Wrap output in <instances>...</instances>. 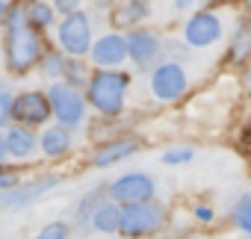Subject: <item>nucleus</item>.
I'll list each match as a JSON object with an SVG mask.
<instances>
[{
	"instance_id": "nucleus-2",
	"label": "nucleus",
	"mask_w": 251,
	"mask_h": 239,
	"mask_svg": "<svg viewBox=\"0 0 251 239\" xmlns=\"http://www.w3.org/2000/svg\"><path fill=\"white\" fill-rule=\"evenodd\" d=\"M130 77L124 71H98L89 80V103L103 115H118L127 97Z\"/></svg>"
},
{
	"instance_id": "nucleus-16",
	"label": "nucleus",
	"mask_w": 251,
	"mask_h": 239,
	"mask_svg": "<svg viewBox=\"0 0 251 239\" xmlns=\"http://www.w3.org/2000/svg\"><path fill=\"white\" fill-rule=\"evenodd\" d=\"M3 142H6V154H12V157H18V160L30 157L33 148H36V139H33V133H30L27 127H12Z\"/></svg>"
},
{
	"instance_id": "nucleus-21",
	"label": "nucleus",
	"mask_w": 251,
	"mask_h": 239,
	"mask_svg": "<svg viewBox=\"0 0 251 239\" xmlns=\"http://www.w3.org/2000/svg\"><path fill=\"white\" fill-rule=\"evenodd\" d=\"M98 204H100V192H89L83 201H80V210H77V218L80 221H86V218H92V213L98 210Z\"/></svg>"
},
{
	"instance_id": "nucleus-22",
	"label": "nucleus",
	"mask_w": 251,
	"mask_h": 239,
	"mask_svg": "<svg viewBox=\"0 0 251 239\" xmlns=\"http://www.w3.org/2000/svg\"><path fill=\"white\" fill-rule=\"evenodd\" d=\"M189 160H192V148H169L163 154V163H169V166H183Z\"/></svg>"
},
{
	"instance_id": "nucleus-12",
	"label": "nucleus",
	"mask_w": 251,
	"mask_h": 239,
	"mask_svg": "<svg viewBox=\"0 0 251 239\" xmlns=\"http://www.w3.org/2000/svg\"><path fill=\"white\" fill-rule=\"evenodd\" d=\"M95 65H121L124 59H127V42H124L121 36H100L92 48H89Z\"/></svg>"
},
{
	"instance_id": "nucleus-24",
	"label": "nucleus",
	"mask_w": 251,
	"mask_h": 239,
	"mask_svg": "<svg viewBox=\"0 0 251 239\" xmlns=\"http://www.w3.org/2000/svg\"><path fill=\"white\" fill-rule=\"evenodd\" d=\"M9 118H12V97H9V92L0 89V127H3Z\"/></svg>"
},
{
	"instance_id": "nucleus-8",
	"label": "nucleus",
	"mask_w": 251,
	"mask_h": 239,
	"mask_svg": "<svg viewBox=\"0 0 251 239\" xmlns=\"http://www.w3.org/2000/svg\"><path fill=\"white\" fill-rule=\"evenodd\" d=\"M222 36V18L216 12H198L183 24V39L189 48H210Z\"/></svg>"
},
{
	"instance_id": "nucleus-20",
	"label": "nucleus",
	"mask_w": 251,
	"mask_h": 239,
	"mask_svg": "<svg viewBox=\"0 0 251 239\" xmlns=\"http://www.w3.org/2000/svg\"><path fill=\"white\" fill-rule=\"evenodd\" d=\"M233 224L245 233H251V195H242L236 204H233Z\"/></svg>"
},
{
	"instance_id": "nucleus-6",
	"label": "nucleus",
	"mask_w": 251,
	"mask_h": 239,
	"mask_svg": "<svg viewBox=\"0 0 251 239\" xmlns=\"http://www.w3.org/2000/svg\"><path fill=\"white\" fill-rule=\"evenodd\" d=\"M151 89L160 100H175L186 92V71L180 62H163L151 74Z\"/></svg>"
},
{
	"instance_id": "nucleus-11",
	"label": "nucleus",
	"mask_w": 251,
	"mask_h": 239,
	"mask_svg": "<svg viewBox=\"0 0 251 239\" xmlns=\"http://www.w3.org/2000/svg\"><path fill=\"white\" fill-rule=\"evenodd\" d=\"M59 183V177H48V180H39V183H30V186H12V189H3L0 195V207L6 210H18L24 204H33L36 198H42L48 189H53Z\"/></svg>"
},
{
	"instance_id": "nucleus-14",
	"label": "nucleus",
	"mask_w": 251,
	"mask_h": 239,
	"mask_svg": "<svg viewBox=\"0 0 251 239\" xmlns=\"http://www.w3.org/2000/svg\"><path fill=\"white\" fill-rule=\"evenodd\" d=\"M148 12H151L148 0H124L112 15V24L115 27H130V24H139L142 18H148Z\"/></svg>"
},
{
	"instance_id": "nucleus-26",
	"label": "nucleus",
	"mask_w": 251,
	"mask_h": 239,
	"mask_svg": "<svg viewBox=\"0 0 251 239\" xmlns=\"http://www.w3.org/2000/svg\"><path fill=\"white\" fill-rule=\"evenodd\" d=\"M77 6H80V0H53V12L71 15V12H77Z\"/></svg>"
},
{
	"instance_id": "nucleus-27",
	"label": "nucleus",
	"mask_w": 251,
	"mask_h": 239,
	"mask_svg": "<svg viewBox=\"0 0 251 239\" xmlns=\"http://www.w3.org/2000/svg\"><path fill=\"white\" fill-rule=\"evenodd\" d=\"M15 183H18L15 171H3V168H0V189H12Z\"/></svg>"
},
{
	"instance_id": "nucleus-3",
	"label": "nucleus",
	"mask_w": 251,
	"mask_h": 239,
	"mask_svg": "<svg viewBox=\"0 0 251 239\" xmlns=\"http://www.w3.org/2000/svg\"><path fill=\"white\" fill-rule=\"evenodd\" d=\"M160 224H163V210L157 204H151V201H136V204H124V210L118 215V230L115 233L133 239V236L154 233Z\"/></svg>"
},
{
	"instance_id": "nucleus-4",
	"label": "nucleus",
	"mask_w": 251,
	"mask_h": 239,
	"mask_svg": "<svg viewBox=\"0 0 251 239\" xmlns=\"http://www.w3.org/2000/svg\"><path fill=\"white\" fill-rule=\"evenodd\" d=\"M48 100H50V112L59 118L62 127H80L83 124V118H86V100H83V95L74 86L53 83L50 92H48Z\"/></svg>"
},
{
	"instance_id": "nucleus-25",
	"label": "nucleus",
	"mask_w": 251,
	"mask_h": 239,
	"mask_svg": "<svg viewBox=\"0 0 251 239\" xmlns=\"http://www.w3.org/2000/svg\"><path fill=\"white\" fill-rule=\"evenodd\" d=\"M62 68H65V62L59 59V53H50V56L45 59V74H48V77H53V74H62Z\"/></svg>"
},
{
	"instance_id": "nucleus-18",
	"label": "nucleus",
	"mask_w": 251,
	"mask_h": 239,
	"mask_svg": "<svg viewBox=\"0 0 251 239\" xmlns=\"http://www.w3.org/2000/svg\"><path fill=\"white\" fill-rule=\"evenodd\" d=\"M118 215H121V210H118L115 204L100 201L98 210L92 213V227L100 230V233H115V230H118Z\"/></svg>"
},
{
	"instance_id": "nucleus-30",
	"label": "nucleus",
	"mask_w": 251,
	"mask_h": 239,
	"mask_svg": "<svg viewBox=\"0 0 251 239\" xmlns=\"http://www.w3.org/2000/svg\"><path fill=\"white\" fill-rule=\"evenodd\" d=\"M242 139H245V145L251 148V121H248V127H245V133H242Z\"/></svg>"
},
{
	"instance_id": "nucleus-31",
	"label": "nucleus",
	"mask_w": 251,
	"mask_h": 239,
	"mask_svg": "<svg viewBox=\"0 0 251 239\" xmlns=\"http://www.w3.org/2000/svg\"><path fill=\"white\" fill-rule=\"evenodd\" d=\"M6 12H9V6H6V0H0V21L6 18Z\"/></svg>"
},
{
	"instance_id": "nucleus-32",
	"label": "nucleus",
	"mask_w": 251,
	"mask_h": 239,
	"mask_svg": "<svg viewBox=\"0 0 251 239\" xmlns=\"http://www.w3.org/2000/svg\"><path fill=\"white\" fill-rule=\"evenodd\" d=\"M3 157H6V142L0 139V163H3Z\"/></svg>"
},
{
	"instance_id": "nucleus-5",
	"label": "nucleus",
	"mask_w": 251,
	"mask_h": 239,
	"mask_svg": "<svg viewBox=\"0 0 251 239\" xmlns=\"http://www.w3.org/2000/svg\"><path fill=\"white\" fill-rule=\"evenodd\" d=\"M59 45L71 56H83L92 48V27H89V18L83 12L65 15V21L59 24Z\"/></svg>"
},
{
	"instance_id": "nucleus-13",
	"label": "nucleus",
	"mask_w": 251,
	"mask_h": 239,
	"mask_svg": "<svg viewBox=\"0 0 251 239\" xmlns=\"http://www.w3.org/2000/svg\"><path fill=\"white\" fill-rule=\"evenodd\" d=\"M136 148H139L136 139H112V142H103L100 148H95L92 163L100 166V168H106V166H112L118 160H127L130 154H136Z\"/></svg>"
},
{
	"instance_id": "nucleus-28",
	"label": "nucleus",
	"mask_w": 251,
	"mask_h": 239,
	"mask_svg": "<svg viewBox=\"0 0 251 239\" xmlns=\"http://www.w3.org/2000/svg\"><path fill=\"white\" fill-rule=\"evenodd\" d=\"M195 215H198L201 221H210V218H213V213H210L207 207H198V210H195Z\"/></svg>"
},
{
	"instance_id": "nucleus-1",
	"label": "nucleus",
	"mask_w": 251,
	"mask_h": 239,
	"mask_svg": "<svg viewBox=\"0 0 251 239\" xmlns=\"http://www.w3.org/2000/svg\"><path fill=\"white\" fill-rule=\"evenodd\" d=\"M6 39H3V48H6V68L12 74H27L39 56H42V39H39V30H33L27 21H24V6L18 3L15 9L6 12Z\"/></svg>"
},
{
	"instance_id": "nucleus-15",
	"label": "nucleus",
	"mask_w": 251,
	"mask_h": 239,
	"mask_svg": "<svg viewBox=\"0 0 251 239\" xmlns=\"http://www.w3.org/2000/svg\"><path fill=\"white\" fill-rule=\"evenodd\" d=\"M71 133H68V127H48L45 133H42V151L48 154V157H62V154H68V148H71Z\"/></svg>"
},
{
	"instance_id": "nucleus-19",
	"label": "nucleus",
	"mask_w": 251,
	"mask_h": 239,
	"mask_svg": "<svg viewBox=\"0 0 251 239\" xmlns=\"http://www.w3.org/2000/svg\"><path fill=\"white\" fill-rule=\"evenodd\" d=\"M248 53H251V24L242 21L236 36H233V42H230V59L233 62H245Z\"/></svg>"
},
{
	"instance_id": "nucleus-29",
	"label": "nucleus",
	"mask_w": 251,
	"mask_h": 239,
	"mask_svg": "<svg viewBox=\"0 0 251 239\" xmlns=\"http://www.w3.org/2000/svg\"><path fill=\"white\" fill-rule=\"evenodd\" d=\"M186 6H192V0H175V9H186Z\"/></svg>"
},
{
	"instance_id": "nucleus-23",
	"label": "nucleus",
	"mask_w": 251,
	"mask_h": 239,
	"mask_svg": "<svg viewBox=\"0 0 251 239\" xmlns=\"http://www.w3.org/2000/svg\"><path fill=\"white\" fill-rule=\"evenodd\" d=\"M68 236V224H62V221H53V224H48L36 239H65Z\"/></svg>"
},
{
	"instance_id": "nucleus-10",
	"label": "nucleus",
	"mask_w": 251,
	"mask_h": 239,
	"mask_svg": "<svg viewBox=\"0 0 251 239\" xmlns=\"http://www.w3.org/2000/svg\"><path fill=\"white\" fill-rule=\"evenodd\" d=\"M124 42H127V56H130L139 68H148V65L163 53V42H160L151 30H133Z\"/></svg>"
},
{
	"instance_id": "nucleus-7",
	"label": "nucleus",
	"mask_w": 251,
	"mask_h": 239,
	"mask_svg": "<svg viewBox=\"0 0 251 239\" xmlns=\"http://www.w3.org/2000/svg\"><path fill=\"white\" fill-rule=\"evenodd\" d=\"M12 118L18 124H45L50 118V100L45 92H21L12 100Z\"/></svg>"
},
{
	"instance_id": "nucleus-9",
	"label": "nucleus",
	"mask_w": 251,
	"mask_h": 239,
	"mask_svg": "<svg viewBox=\"0 0 251 239\" xmlns=\"http://www.w3.org/2000/svg\"><path fill=\"white\" fill-rule=\"evenodd\" d=\"M109 195H112V201H118V204H136V201H151V195H154V180L148 177V174H124V177H118L112 186H109Z\"/></svg>"
},
{
	"instance_id": "nucleus-17",
	"label": "nucleus",
	"mask_w": 251,
	"mask_h": 239,
	"mask_svg": "<svg viewBox=\"0 0 251 239\" xmlns=\"http://www.w3.org/2000/svg\"><path fill=\"white\" fill-rule=\"evenodd\" d=\"M21 6H24V21L33 30H45L53 24V6L45 3V0H30V3H21Z\"/></svg>"
}]
</instances>
